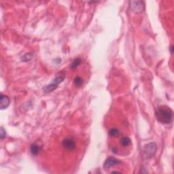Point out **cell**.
<instances>
[{
	"label": "cell",
	"mask_w": 174,
	"mask_h": 174,
	"mask_svg": "<svg viewBox=\"0 0 174 174\" xmlns=\"http://www.w3.org/2000/svg\"><path fill=\"white\" fill-rule=\"evenodd\" d=\"M155 115L158 122L162 124H170L173 120V111L166 106H160L156 109Z\"/></svg>",
	"instance_id": "6da1fadb"
},
{
	"label": "cell",
	"mask_w": 174,
	"mask_h": 174,
	"mask_svg": "<svg viewBox=\"0 0 174 174\" xmlns=\"http://www.w3.org/2000/svg\"><path fill=\"white\" fill-rule=\"evenodd\" d=\"M65 77V73L63 71L59 72L57 74L55 78L53 80L51 83L43 88V91L45 93H48L55 90L59 84L64 80Z\"/></svg>",
	"instance_id": "7a4b0ae2"
},
{
	"label": "cell",
	"mask_w": 174,
	"mask_h": 174,
	"mask_svg": "<svg viewBox=\"0 0 174 174\" xmlns=\"http://www.w3.org/2000/svg\"><path fill=\"white\" fill-rule=\"evenodd\" d=\"M157 150V146L155 142H150L144 146V153L146 158H151L155 155Z\"/></svg>",
	"instance_id": "3957f363"
},
{
	"label": "cell",
	"mask_w": 174,
	"mask_h": 174,
	"mask_svg": "<svg viewBox=\"0 0 174 174\" xmlns=\"http://www.w3.org/2000/svg\"><path fill=\"white\" fill-rule=\"evenodd\" d=\"M130 7L135 13H141L144 9V1H129Z\"/></svg>",
	"instance_id": "277c9868"
},
{
	"label": "cell",
	"mask_w": 174,
	"mask_h": 174,
	"mask_svg": "<svg viewBox=\"0 0 174 174\" xmlns=\"http://www.w3.org/2000/svg\"><path fill=\"white\" fill-rule=\"evenodd\" d=\"M63 146L68 150H73L76 148V141L72 138L68 137L65 138L63 141Z\"/></svg>",
	"instance_id": "5b68a950"
},
{
	"label": "cell",
	"mask_w": 174,
	"mask_h": 174,
	"mask_svg": "<svg viewBox=\"0 0 174 174\" xmlns=\"http://www.w3.org/2000/svg\"><path fill=\"white\" fill-rule=\"evenodd\" d=\"M120 163V161L118 160L114 157H109L106 160L105 163L103 164V167L104 169H109L112 167L116 166L117 165H119Z\"/></svg>",
	"instance_id": "8992f818"
},
{
	"label": "cell",
	"mask_w": 174,
	"mask_h": 174,
	"mask_svg": "<svg viewBox=\"0 0 174 174\" xmlns=\"http://www.w3.org/2000/svg\"><path fill=\"white\" fill-rule=\"evenodd\" d=\"M0 100H1V104H0V108H1V110H3L8 108L10 105V98L8 96L1 94Z\"/></svg>",
	"instance_id": "52a82bcc"
},
{
	"label": "cell",
	"mask_w": 174,
	"mask_h": 174,
	"mask_svg": "<svg viewBox=\"0 0 174 174\" xmlns=\"http://www.w3.org/2000/svg\"><path fill=\"white\" fill-rule=\"evenodd\" d=\"M42 150L41 146L39 145L38 143H34L32 144L30 147V151L32 155L34 156H37L39 155V153L40 152V151Z\"/></svg>",
	"instance_id": "ba28073f"
},
{
	"label": "cell",
	"mask_w": 174,
	"mask_h": 174,
	"mask_svg": "<svg viewBox=\"0 0 174 174\" xmlns=\"http://www.w3.org/2000/svg\"><path fill=\"white\" fill-rule=\"evenodd\" d=\"M131 143V140L130 138H129L128 137H124L121 139L120 140V144L121 145L124 146V147H126V146H129Z\"/></svg>",
	"instance_id": "9c48e42d"
},
{
	"label": "cell",
	"mask_w": 174,
	"mask_h": 174,
	"mask_svg": "<svg viewBox=\"0 0 174 174\" xmlns=\"http://www.w3.org/2000/svg\"><path fill=\"white\" fill-rule=\"evenodd\" d=\"M33 53H26L25 54H24V55L21 57V59L22 61L27 62V61H31L32 58H33Z\"/></svg>",
	"instance_id": "30bf717a"
},
{
	"label": "cell",
	"mask_w": 174,
	"mask_h": 174,
	"mask_svg": "<svg viewBox=\"0 0 174 174\" xmlns=\"http://www.w3.org/2000/svg\"><path fill=\"white\" fill-rule=\"evenodd\" d=\"M74 83L76 86L80 87V86H81L82 85H83V78H81V77L77 76L74 80Z\"/></svg>",
	"instance_id": "8fae6325"
},
{
	"label": "cell",
	"mask_w": 174,
	"mask_h": 174,
	"mask_svg": "<svg viewBox=\"0 0 174 174\" xmlns=\"http://www.w3.org/2000/svg\"><path fill=\"white\" fill-rule=\"evenodd\" d=\"M81 62H82V61H81V59H80V58L76 59L75 60H74L73 61V63H71V68L72 69H76L80 65V64L81 63Z\"/></svg>",
	"instance_id": "7c38bea8"
},
{
	"label": "cell",
	"mask_w": 174,
	"mask_h": 174,
	"mask_svg": "<svg viewBox=\"0 0 174 174\" xmlns=\"http://www.w3.org/2000/svg\"><path fill=\"white\" fill-rule=\"evenodd\" d=\"M119 133H120L119 130L116 128H112L109 131V135L111 137H117L119 135Z\"/></svg>",
	"instance_id": "4fadbf2b"
},
{
	"label": "cell",
	"mask_w": 174,
	"mask_h": 174,
	"mask_svg": "<svg viewBox=\"0 0 174 174\" xmlns=\"http://www.w3.org/2000/svg\"><path fill=\"white\" fill-rule=\"evenodd\" d=\"M6 131H5V129H4V127H1L0 129V138H1V140H3V139L6 137Z\"/></svg>",
	"instance_id": "5bb4252c"
},
{
	"label": "cell",
	"mask_w": 174,
	"mask_h": 174,
	"mask_svg": "<svg viewBox=\"0 0 174 174\" xmlns=\"http://www.w3.org/2000/svg\"><path fill=\"white\" fill-rule=\"evenodd\" d=\"M170 51H171V53L173 54V46H171V48H170Z\"/></svg>",
	"instance_id": "9a60e30c"
}]
</instances>
